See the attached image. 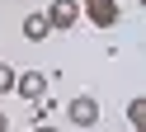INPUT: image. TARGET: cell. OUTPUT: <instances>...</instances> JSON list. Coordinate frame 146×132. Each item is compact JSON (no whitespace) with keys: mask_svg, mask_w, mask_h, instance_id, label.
Here are the masks:
<instances>
[{"mask_svg":"<svg viewBox=\"0 0 146 132\" xmlns=\"http://www.w3.org/2000/svg\"><path fill=\"white\" fill-rule=\"evenodd\" d=\"M10 90H14V66L0 61V94H10Z\"/></svg>","mask_w":146,"mask_h":132,"instance_id":"cell-7","label":"cell"},{"mask_svg":"<svg viewBox=\"0 0 146 132\" xmlns=\"http://www.w3.org/2000/svg\"><path fill=\"white\" fill-rule=\"evenodd\" d=\"M127 123H132V132H146V99L127 104Z\"/></svg>","mask_w":146,"mask_h":132,"instance_id":"cell-6","label":"cell"},{"mask_svg":"<svg viewBox=\"0 0 146 132\" xmlns=\"http://www.w3.org/2000/svg\"><path fill=\"white\" fill-rule=\"evenodd\" d=\"M14 94L29 99V104H38L42 94H47V75L42 71H14Z\"/></svg>","mask_w":146,"mask_h":132,"instance_id":"cell-2","label":"cell"},{"mask_svg":"<svg viewBox=\"0 0 146 132\" xmlns=\"http://www.w3.org/2000/svg\"><path fill=\"white\" fill-rule=\"evenodd\" d=\"M66 118L76 123V127H94L99 123V99L94 94H76V99L66 104Z\"/></svg>","mask_w":146,"mask_h":132,"instance_id":"cell-3","label":"cell"},{"mask_svg":"<svg viewBox=\"0 0 146 132\" xmlns=\"http://www.w3.org/2000/svg\"><path fill=\"white\" fill-rule=\"evenodd\" d=\"M29 132H57V127H29Z\"/></svg>","mask_w":146,"mask_h":132,"instance_id":"cell-9","label":"cell"},{"mask_svg":"<svg viewBox=\"0 0 146 132\" xmlns=\"http://www.w3.org/2000/svg\"><path fill=\"white\" fill-rule=\"evenodd\" d=\"M0 132H10V118H5V113H0Z\"/></svg>","mask_w":146,"mask_h":132,"instance_id":"cell-8","label":"cell"},{"mask_svg":"<svg viewBox=\"0 0 146 132\" xmlns=\"http://www.w3.org/2000/svg\"><path fill=\"white\" fill-rule=\"evenodd\" d=\"M47 33H52L47 14H24V38H29V43H42Z\"/></svg>","mask_w":146,"mask_h":132,"instance_id":"cell-5","label":"cell"},{"mask_svg":"<svg viewBox=\"0 0 146 132\" xmlns=\"http://www.w3.org/2000/svg\"><path fill=\"white\" fill-rule=\"evenodd\" d=\"M42 14H47V24H52V28H61V33H66V28H76V24H80V0H52Z\"/></svg>","mask_w":146,"mask_h":132,"instance_id":"cell-1","label":"cell"},{"mask_svg":"<svg viewBox=\"0 0 146 132\" xmlns=\"http://www.w3.org/2000/svg\"><path fill=\"white\" fill-rule=\"evenodd\" d=\"M80 14H90V24H99V28H113L118 24V0H80Z\"/></svg>","mask_w":146,"mask_h":132,"instance_id":"cell-4","label":"cell"}]
</instances>
